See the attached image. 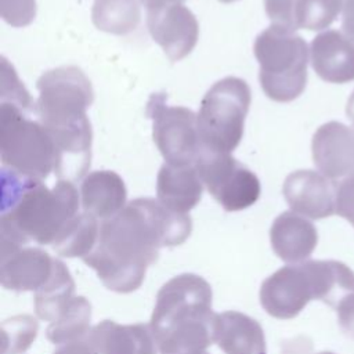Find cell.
<instances>
[{
    "instance_id": "obj_21",
    "label": "cell",
    "mask_w": 354,
    "mask_h": 354,
    "mask_svg": "<svg viewBox=\"0 0 354 354\" xmlns=\"http://www.w3.org/2000/svg\"><path fill=\"white\" fill-rule=\"evenodd\" d=\"M75 281L68 267L58 259L48 281L35 292V311L40 319L53 322L75 297Z\"/></svg>"
},
{
    "instance_id": "obj_4",
    "label": "cell",
    "mask_w": 354,
    "mask_h": 354,
    "mask_svg": "<svg viewBox=\"0 0 354 354\" xmlns=\"http://www.w3.org/2000/svg\"><path fill=\"white\" fill-rule=\"evenodd\" d=\"M354 293V271L337 260H308L285 266L260 288L261 307L274 318H295L310 300H322L336 308Z\"/></svg>"
},
{
    "instance_id": "obj_3",
    "label": "cell",
    "mask_w": 354,
    "mask_h": 354,
    "mask_svg": "<svg viewBox=\"0 0 354 354\" xmlns=\"http://www.w3.org/2000/svg\"><path fill=\"white\" fill-rule=\"evenodd\" d=\"M213 292L201 275L185 272L169 279L158 292L151 329L158 354H205L214 343Z\"/></svg>"
},
{
    "instance_id": "obj_11",
    "label": "cell",
    "mask_w": 354,
    "mask_h": 354,
    "mask_svg": "<svg viewBox=\"0 0 354 354\" xmlns=\"http://www.w3.org/2000/svg\"><path fill=\"white\" fill-rule=\"evenodd\" d=\"M147 28L173 62L185 58L199 39V24L194 12L180 1L147 0Z\"/></svg>"
},
{
    "instance_id": "obj_2",
    "label": "cell",
    "mask_w": 354,
    "mask_h": 354,
    "mask_svg": "<svg viewBox=\"0 0 354 354\" xmlns=\"http://www.w3.org/2000/svg\"><path fill=\"white\" fill-rule=\"evenodd\" d=\"M1 248L29 241L53 245L79 214L80 196L72 181L58 180L48 188L41 180L1 167Z\"/></svg>"
},
{
    "instance_id": "obj_36",
    "label": "cell",
    "mask_w": 354,
    "mask_h": 354,
    "mask_svg": "<svg viewBox=\"0 0 354 354\" xmlns=\"http://www.w3.org/2000/svg\"><path fill=\"white\" fill-rule=\"evenodd\" d=\"M317 354H335L332 351H321V353H317Z\"/></svg>"
},
{
    "instance_id": "obj_14",
    "label": "cell",
    "mask_w": 354,
    "mask_h": 354,
    "mask_svg": "<svg viewBox=\"0 0 354 354\" xmlns=\"http://www.w3.org/2000/svg\"><path fill=\"white\" fill-rule=\"evenodd\" d=\"M54 260L55 259L40 248H1V286L15 292H36L51 277Z\"/></svg>"
},
{
    "instance_id": "obj_34",
    "label": "cell",
    "mask_w": 354,
    "mask_h": 354,
    "mask_svg": "<svg viewBox=\"0 0 354 354\" xmlns=\"http://www.w3.org/2000/svg\"><path fill=\"white\" fill-rule=\"evenodd\" d=\"M346 115L347 118L351 120V123L354 124V90L351 93V95L347 100V105H346Z\"/></svg>"
},
{
    "instance_id": "obj_30",
    "label": "cell",
    "mask_w": 354,
    "mask_h": 354,
    "mask_svg": "<svg viewBox=\"0 0 354 354\" xmlns=\"http://www.w3.org/2000/svg\"><path fill=\"white\" fill-rule=\"evenodd\" d=\"M335 213L346 218L354 227V176L344 177L336 185Z\"/></svg>"
},
{
    "instance_id": "obj_24",
    "label": "cell",
    "mask_w": 354,
    "mask_h": 354,
    "mask_svg": "<svg viewBox=\"0 0 354 354\" xmlns=\"http://www.w3.org/2000/svg\"><path fill=\"white\" fill-rule=\"evenodd\" d=\"M100 235L98 220L87 213H79L51 245L62 257H86L93 252Z\"/></svg>"
},
{
    "instance_id": "obj_5",
    "label": "cell",
    "mask_w": 354,
    "mask_h": 354,
    "mask_svg": "<svg viewBox=\"0 0 354 354\" xmlns=\"http://www.w3.org/2000/svg\"><path fill=\"white\" fill-rule=\"evenodd\" d=\"M308 51L301 36L277 25L256 37L253 53L260 64L259 80L270 100L290 102L300 97L307 84Z\"/></svg>"
},
{
    "instance_id": "obj_35",
    "label": "cell",
    "mask_w": 354,
    "mask_h": 354,
    "mask_svg": "<svg viewBox=\"0 0 354 354\" xmlns=\"http://www.w3.org/2000/svg\"><path fill=\"white\" fill-rule=\"evenodd\" d=\"M221 3H232V1H236V0H218Z\"/></svg>"
},
{
    "instance_id": "obj_27",
    "label": "cell",
    "mask_w": 354,
    "mask_h": 354,
    "mask_svg": "<svg viewBox=\"0 0 354 354\" xmlns=\"http://www.w3.org/2000/svg\"><path fill=\"white\" fill-rule=\"evenodd\" d=\"M1 102H12L26 112L36 111V104L6 58H1Z\"/></svg>"
},
{
    "instance_id": "obj_15",
    "label": "cell",
    "mask_w": 354,
    "mask_h": 354,
    "mask_svg": "<svg viewBox=\"0 0 354 354\" xmlns=\"http://www.w3.org/2000/svg\"><path fill=\"white\" fill-rule=\"evenodd\" d=\"M314 72L328 83L354 80V43L342 32L329 29L317 35L310 44Z\"/></svg>"
},
{
    "instance_id": "obj_17",
    "label": "cell",
    "mask_w": 354,
    "mask_h": 354,
    "mask_svg": "<svg viewBox=\"0 0 354 354\" xmlns=\"http://www.w3.org/2000/svg\"><path fill=\"white\" fill-rule=\"evenodd\" d=\"M270 242L281 260L295 264L311 256L318 243V232L310 220L290 210L272 221Z\"/></svg>"
},
{
    "instance_id": "obj_8",
    "label": "cell",
    "mask_w": 354,
    "mask_h": 354,
    "mask_svg": "<svg viewBox=\"0 0 354 354\" xmlns=\"http://www.w3.org/2000/svg\"><path fill=\"white\" fill-rule=\"evenodd\" d=\"M250 101L249 84L235 76L216 82L206 91L198 112V131L205 151L231 153L239 145Z\"/></svg>"
},
{
    "instance_id": "obj_1",
    "label": "cell",
    "mask_w": 354,
    "mask_h": 354,
    "mask_svg": "<svg viewBox=\"0 0 354 354\" xmlns=\"http://www.w3.org/2000/svg\"><path fill=\"white\" fill-rule=\"evenodd\" d=\"M192 231L189 214L177 213L158 199L136 198L118 214L101 221L95 248L82 260L105 288L137 290L162 248L184 243Z\"/></svg>"
},
{
    "instance_id": "obj_25",
    "label": "cell",
    "mask_w": 354,
    "mask_h": 354,
    "mask_svg": "<svg viewBox=\"0 0 354 354\" xmlns=\"http://www.w3.org/2000/svg\"><path fill=\"white\" fill-rule=\"evenodd\" d=\"M343 0H295L296 26L307 30L328 28L343 10Z\"/></svg>"
},
{
    "instance_id": "obj_31",
    "label": "cell",
    "mask_w": 354,
    "mask_h": 354,
    "mask_svg": "<svg viewBox=\"0 0 354 354\" xmlns=\"http://www.w3.org/2000/svg\"><path fill=\"white\" fill-rule=\"evenodd\" d=\"M335 310L337 313V322L342 332L354 339V293L342 299Z\"/></svg>"
},
{
    "instance_id": "obj_23",
    "label": "cell",
    "mask_w": 354,
    "mask_h": 354,
    "mask_svg": "<svg viewBox=\"0 0 354 354\" xmlns=\"http://www.w3.org/2000/svg\"><path fill=\"white\" fill-rule=\"evenodd\" d=\"M91 19L97 29L112 35H127L137 29L141 21L138 0H95Z\"/></svg>"
},
{
    "instance_id": "obj_22",
    "label": "cell",
    "mask_w": 354,
    "mask_h": 354,
    "mask_svg": "<svg viewBox=\"0 0 354 354\" xmlns=\"http://www.w3.org/2000/svg\"><path fill=\"white\" fill-rule=\"evenodd\" d=\"M91 304L84 296H75L65 310L46 329L47 339L57 344L84 340L90 332Z\"/></svg>"
},
{
    "instance_id": "obj_32",
    "label": "cell",
    "mask_w": 354,
    "mask_h": 354,
    "mask_svg": "<svg viewBox=\"0 0 354 354\" xmlns=\"http://www.w3.org/2000/svg\"><path fill=\"white\" fill-rule=\"evenodd\" d=\"M342 29L347 39L354 43V0H346L343 4Z\"/></svg>"
},
{
    "instance_id": "obj_33",
    "label": "cell",
    "mask_w": 354,
    "mask_h": 354,
    "mask_svg": "<svg viewBox=\"0 0 354 354\" xmlns=\"http://www.w3.org/2000/svg\"><path fill=\"white\" fill-rule=\"evenodd\" d=\"M53 354H95V351L88 346V343L84 339L58 346V348Z\"/></svg>"
},
{
    "instance_id": "obj_26",
    "label": "cell",
    "mask_w": 354,
    "mask_h": 354,
    "mask_svg": "<svg viewBox=\"0 0 354 354\" xmlns=\"http://www.w3.org/2000/svg\"><path fill=\"white\" fill-rule=\"evenodd\" d=\"M37 321L30 315H15L1 324L3 354H21L26 351L37 335Z\"/></svg>"
},
{
    "instance_id": "obj_37",
    "label": "cell",
    "mask_w": 354,
    "mask_h": 354,
    "mask_svg": "<svg viewBox=\"0 0 354 354\" xmlns=\"http://www.w3.org/2000/svg\"><path fill=\"white\" fill-rule=\"evenodd\" d=\"M173 1H180V3H183L184 0H173Z\"/></svg>"
},
{
    "instance_id": "obj_7",
    "label": "cell",
    "mask_w": 354,
    "mask_h": 354,
    "mask_svg": "<svg viewBox=\"0 0 354 354\" xmlns=\"http://www.w3.org/2000/svg\"><path fill=\"white\" fill-rule=\"evenodd\" d=\"M25 112L12 102L0 105L1 163L15 173L43 181L55 170V144L40 120L29 119Z\"/></svg>"
},
{
    "instance_id": "obj_6",
    "label": "cell",
    "mask_w": 354,
    "mask_h": 354,
    "mask_svg": "<svg viewBox=\"0 0 354 354\" xmlns=\"http://www.w3.org/2000/svg\"><path fill=\"white\" fill-rule=\"evenodd\" d=\"M36 87V113L51 136L93 133L86 111L94 101V91L80 68L50 69L39 77Z\"/></svg>"
},
{
    "instance_id": "obj_12",
    "label": "cell",
    "mask_w": 354,
    "mask_h": 354,
    "mask_svg": "<svg viewBox=\"0 0 354 354\" xmlns=\"http://www.w3.org/2000/svg\"><path fill=\"white\" fill-rule=\"evenodd\" d=\"M336 183L314 170H296L283 183L282 194L292 212L319 220L336 210Z\"/></svg>"
},
{
    "instance_id": "obj_39",
    "label": "cell",
    "mask_w": 354,
    "mask_h": 354,
    "mask_svg": "<svg viewBox=\"0 0 354 354\" xmlns=\"http://www.w3.org/2000/svg\"><path fill=\"white\" fill-rule=\"evenodd\" d=\"M205 354H207V353H205Z\"/></svg>"
},
{
    "instance_id": "obj_19",
    "label": "cell",
    "mask_w": 354,
    "mask_h": 354,
    "mask_svg": "<svg viewBox=\"0 0 354 354\" xmlns=\"http://www.w3.org/2000/svg\"><path fill=\"white\" fill-rule=\"evenodd\" d=\"M127 191L123 178L112 170L88 173L80 185L83 212L97 220H106L126 206Z\"/></svg>"
},
{
    "instance_id": "obj_20",
    "label": "cell",
    "mask_w": 354,
    "mask_h": 354,
    "mask_svg": "<svg viewBox=\"0 0 354 354\" xmlns=\"http://www.w3.org/2000/svg\"><path fill=\"white\" fill-rule=\"evenodd\" d=\"M214 343L225 354H267L261 325L239 311H224L216 315Z\"/></svg>"
},
{
    "instance_id": "obj_29",
    "label": "cell",
    "mask_w": 354,
    "mask_h": 354,
    "mask_svg": "<svg viewBox=\"0 0 354 354\" xmlns=\"http://www.w3.org/2000/svg\"><path fill=\"white\" fill-rule=\"evenodd\" d=\"M264 10L271 19V25L296 30L295 0H264Z\"/></svg>"
},
{
    "instance_id": "obj_28",
    "label": "cell",
    "mask_w": 354,
    "mask_h": 354,
    "mask_svg": "<svg viewBox=\"0 0 354 354\" xmlns=\"http://www.w3.org/2000/svg\"><path fill=\"white\" fill-rule=\"evenodd\" d=\"M0 12L8 25L28 26L36 17V0H0Z\"/></svg>"
},
{
    "instance_id": "obj_16",
    "label": "cell",
    "mask_w": 354,
    "mask_h": 354,
    "mask_svg": "<svg viewBox=\"0 0 354 354\" xmlns=\"http://www.w3.org/2000/svg\"><path fill=\"white\" fill-rule=\"evenodd\" d=\"M86 342L95 354H158L149 324L120 325L104 319L90 329Z\"/></svg>"
},
{
    "instance_id": "obj_10",
    "label": "cell",
    "mask_w": 354,
    "mask_h": 354,
    "mask_svg": "<svg viewBox=\"0 0 354 354\" xmlns=\"http://www.w3.org/2000/svg\"><path fill=\"white\" fill-rule=\"evenodd\" d=\"M203 185L227 212H239L254 205L261 187L257 176L231 153L202 149L195 163Z\"/></svg>"
},
{
    "instance_id": "obj_9",
    "label": "cell",
    "mask_w": 354,
    "mask_h": 354,
    "mask_svg": "<svg viewBox=\"0 0 354 354\" xmlns=\"http://www.w3.org/2000/svg\"><path fill=\"white\" fill-rule=\"evenodd\" d=\"M163 93L152 94L147 115L152 119V137L166 163L195 165L202 153L198 115L185 106L167 105Z\"/></svg>"
},
{
    "instance_id": "obj_38",
    "label": "cell",
    "mask_w": 354,
    "mask_h": 354,
    "mask_svg": "<svg viewBox=\"0 0 354 354\" xmlns=\"http://www.w3.org/2000/svg\"><path fill=\"white\" fill-rule=\"evenodd\" d=\"M141 1H142V0H141ZM145 1H147V0H145Z\"/></svg>"
},
{
    "instance_id": "obj_13",
    "label": "cell",
    "mask_w": 354,
    "mask_h": 354,
    "mask_svg": "<svg viewBox=\"0 0 354 354\" xmlns=\"http://www.w3.org/2000/svg\"><path fill=\"white\" fill-rule=\"evenodd\" d=\"M315 167L328 178L354 176V127L330 120L317 129L311 141Z\"/></svg>"
},
{
    "instance_id": "obj_18",
    "label": "cell",
    "mask_w": 354,
    "mask_h": 354,
    "mask_svg": "<svg viewBox=\"0 0 354 354\" xmlns=\"http://www.w3.org/2000/svg\"><path fill=\"white\" fill-rule=\"evenodd\" d=\"M203 183L195 165L163 163L156 178L158 201L177 213L194 209L202 199Z\"/></svg>"
}]
</instances>
